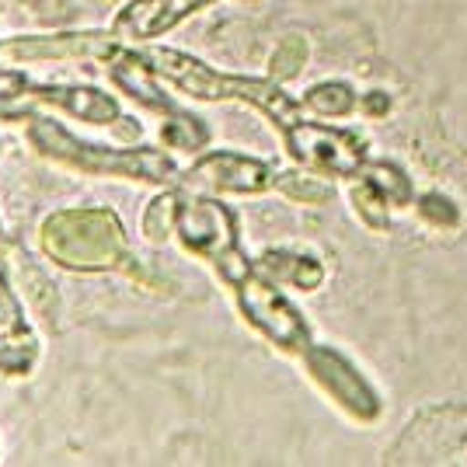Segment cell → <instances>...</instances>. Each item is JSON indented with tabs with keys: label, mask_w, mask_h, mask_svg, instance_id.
<instances>
[{
	"label": "cell",
	"mask_w": 467,
	"mask_h": 467,
	"mask_svg": "<svg viewBox=\"0 0 467 467\" xmlns=\"http://www.w3.org/2000/svg\"><path fill=\"white\" fill-rule=\"evenodd\" d=\"M32 98L46 101V105H57V109L84 119V122H98V126L119 119L116 98L98 91V88H39V91H32Z\"/></svg>",
	"instance_id": "4fadbf2b"
},
{
	"label": "cell",
	"mask_w": 467,
	"mask_h": 467,
	"mask_svg": "<svg viewBox=\"0 0 467 467\" xmlns=\"http://www.w3.org/2000/svg\"><path fill=\"white\" fill-rule=\"evenodd\" d=\"M119 46L105 32H74V36H42V39H11L0 46V63L21 59H101Z\"/></svg>",
	"instance_id": "9c48e42d"
},
{
	"label": "cell",
	"mask_w": 467,
	"mask_h": 467,
	"mask_svg": "<svg viewBox=\"0 0 467 467\" xmlns=\"http://www.w3.org/2000/svg\"><path fill=\"white\" fill-rule=\"evenodd\" d=\"M175 195L178 192H164L161 199H154L143 213V231L154 244H164L168 241V231H175Z\"/></svg>",
	"instance_id": "7402d4cb"
},
{
	"label": "cell",
	"mask_w": 467,
	"mask_h": 467,
	"mask_svg": "<svg viewBox=\"0 0 467 467\" xmlns=\"http://www.w3.org/2000/svg\"><path fill=\"white\" fill-rule=\"evenodd\" d=\"M275 171L269 161L237 154V150H213L199 157L192 168L182 175L185 189H210V192L234 195H262L275 189Z\"/></svg>",
	"instance_id": "ba28073f"
},
{
	"label": "cell",
	"mask_w": 467,
	"mask_h": 467,
	"mask_svg": "<svg viewBox=\"0 0 467 467\" xmlns=\"http://www.w3.org/2000/svg\"><path fill=\"white\" fill-rule=\"evenodd\" d=\"M161 140L175 150H202L206 140H210V126L202 119L175 109V112H168V122L161 126Z\"/></svg>",
	"instance_id": "d6986e66"
},
{
	"label": "cell",
	"mask_w": 467,
	"mask_h": 467,
	"mask_svg": "<svg viewBox=\"0 0 467 467\" xmlns=\"http://www.w3.org/2000/svg\"><path fill=\"white\" fill-rule=\"evenodd\" d=\"M175 231L178 241L192 254L206 258L227 286L254 269V262H248V254L241 252L237 216L220 199L192 192L175 195Z\"/></svg>",
	"instance_id": "277c9868"
},
{
	"label": "cell",
	"mask_w": 467,
	"mask_h": 467,
	"mask_svg": "<svg viewBox=\"0 0 467 467\" xmlns=\"http://www.w3.org/2000/svg\"><path fill=\"white\" fill-rule=\"evenodd\" d=\"M349 206H352V213L359 216V223H363L367 231H373V234H388L390 231V213H394V210H390L388 199L377 192V189H373L363 175L352 178Z\"/></svg>",
	"instance_id": "e0dca14e"
},
{
	"label": "cell",
	"mask_w": 467,
	"mask_h": 467,
	"mask_svg": "<svg viewBox=\"0 0 467 467\" xmlns=\"http://www.w3.org/2000/svg\"><path fill=\"white\" fill-rule=\"evenodd\" d=\"M7 269H11L15 286L28 293L32 307H36L42 317H49V321H53V314H57V290H53V283H49V279H46V275H42L39 269L28 262V254L15 248L11 262H7Z\"/></svg>",
	"instance_id": "2e32d148"
},
{
	"label": "cell",
	"mask_w": 467,
	"mask_h": 467,
	"mask_svg": "<svg viewBox=\"0 0 467 467\" xmlns=\"http://www.w3.org/2000/svg\"><path fill=\"white\" fill-rule=\"evenodd\" d=\"M359 112L367 119H380L390 112V95L388 91H367V95H359Z\"/></svg>",
	"instance_id": "cb8c5ba5"
},
{
	"label": "cell",
	"mask_w": 467,
	"mask_h": 467,
	"mask_svg": "<svg viewBox=\"0 0 467 467\" xmlns=\"http://www.w3.org/2000/svg\"><path fill=\"white\" fill-rule=\"evenodd\" d=\"M21 88H25V78H21V74L0 70V101H4V98H18Z\"/></svg>",
	"instance_id": "d4e9b609"
},
{
	"label": "cell",
	"mask_w": 467,
	"mask_h": 467,
	"mask_svg": "<svg viewBox=\"0 0 467 467\" xmlns=\"http://www.w3.org/2000/svg\"><path fill=\"white\" fill-rule=\"evenodd\" d=\"M254 265L273 283L290 286L296 293H314L325 283V265L314 254L296 252V248H269V252H262V258Z\"/></svg>",
	"instance_id": "8fae6325"
},
{
	"label": "cell",
	"mask_w": 467,
	"mask_h": 467,
	"mask_svg": "<svg viewBox=\"0 0 467 467\" xmlns=\"http://www.w3.org/2000/svg\"><path fill=\"white\" fill-rule=\"evenodd\" d=\"M359 175L367 178L373 189L388 199L390 210H409L411 202H415V185H411L409 171H405L401 164H394V161L370 157V161L363 164V171H359Z\"/></svg>",
	"instance_id": "9a60e30c"
},
{
	"label": "cell",
	"mask_w": 467,
	"mask_h": 467,
	"mask_svg": "<svg viewBox=\"0 0 467 467\" xmlns=\"http://www.w3.org/2000/svg\"><path fill=\"white\" fill-rule=\"evenodd\" d=\"M300 105L314 119H349L359 112V91L349 80H321L300 95Z\"/></svg>",
	"instance_id": "5bb4252c"
},
{
	"label": "cell",
	"mask_w": 467,
	"mask_h": 467,
	"mask_svg": "<svg viewBox=\"0 0 467 467\" xmlns=\"http://www.w3.org/2000/svg\"><path fill=\"white\" fill-rule=\"evenodd\" d=\"M304 373L311 377V384L335 409L342 411L346 419L359 422V426H373L384 415V398L380 390L373 388V380L352 363L346 352L328 342H311L307 349L300 352Z\"/></svg>",
	"instance_id": "8992f818"
},
{
	"label": "cell",
	"mask_w": 467,
	"mask_h": 467,
	"mask_svg": "<svg viewBox=\"0 0 467 467\" xmlns=\"http://www.w3.org/2000/svg\"><path fill=\"white\" fill-rule=\"evenodd\" d=\"M0 331H21V311L18 300L11 293V283L0 275Z\"/></svg>",
	"instance_id": "603a6c76"
},
{
	"label": "cell",
	"mask_w": 467,
	"mask_h": 467,
	"mask_svg": "<svg viewBox=\"0 0 467 467\" xmlns=\"http://www.w3.org/2000/svg\"><path fill=\"white\" fill-rule=\"evenodd\" d=\"M28 140L39 147V154L63 161L80 171H95V175L112 178H137V182H154L168 185L178 182L175 161L161 150H109V147H91L57 126L53 119H32L28 122Z\"/></svg>",
	"instance_id": "3957f363"
},
{
	"label": "cell",
	"mask_w": 467,
	"mask_h": 467,
	"mask_svg": "<svg viewBox=\"0 0 467 467\" xmlns=\"http://www.w3.org/2000/svg\"><path fill=\"white\" fill-rule=\"evenodd\" d=\"M206 4H213V0H133L116 15L112 32L133 42L161 39L164 32L175 28L178 21L202 11Z\"/></svg>",
	"instance_id": "30bf717a"
},
{
	"label": "cell",
	"mask_w": 467,
	"mask_h": 467,
	"mask_svg": "<svg viewBox=\"0 0 467 467\" xmlns=\"http://www.w3.org/2000/svg\"><path fill=\"white\" fill-rule=\"evenodd\" d=\"M411 210L415 216L429 223L432 231H453L457 223H461V206L443 192H422L415 195V202H411Z\"/></svg>",
	"instance_id": "ffe728a7"
},
{
	"label": "cell",
	"mask_w": 467,
	"mask_h": 467,
	"mask_svg": "<svg viewBox=\"0 0 467 467\" xmlns=\"http://www.w3.org/2000/svg\"><path fill=\"white\" fill-rule=\"evenodd\" d=\"M109 74L116 80L119 88L126 91V95L140 101V105H147V109H154V112H175L178 105L168 98V91L157 84V70L147 63V57H133V53H122V57L112 59V67H109Z\"/></svg>",
	"instance_id": "7c38bea8"
},
{
	"label": "cell",
	"mask_w": 467,
	"mask_h": 467,
	"mask_svg": "<svg viewBox=\"0 0 467 467\" xmlns=\"http://www.w3.org/2000/svg\"><path fill=\"white\" fill-rule=\"evenodd\" d=\"M283 143H286V154L300 168L325 178H349L352 182L363 171V164L370 161L367 140L359 133L342 130V126H328V122H311L307 116L293 122L283 133Z\"/></svg>",
	"instance_id": "52a82bcc"
},
{
	"label": "cell",
	"mask_w": 467,
	"mask_h": 467,
	"mask_svg": "<svg viewBox=\"0 0 467 467\" xmlns=\"http://www.w3.org/2000/svg\"><path fill=\"white\" fill-rule=\"evenodd\" d=\"M234 300L241 317L252 325L269 346H275L286 356H296L314 342V331L307 325V317L300 314V307L293 304L286 293L279 290V283H273L269 275L254 265L248 275H241L231 286Z\"/></svg>",
	"instance_id": "5b68a950"
},
{
	"label": "cell",
	"mask_w": 467,
	"mask_h": 467,
	"mask_svg": "<svg viewBox=\"0 0 467 467\" xmlns=\"http://www.w3.org/2000/svg\"><path fill=\"white\" fill-rule=\"evenodd\" d=\"M147 63L157 70V78L171 80L178 91L199 98V101H244V105H252L254 112H262L279 133H286L293 122L307 116L300 98L286 95V88L273 78L220 74L213 67H206L202 59L178 53V49H164V46H150Z\"/></svg>",
	"instance_id": "6da1fadb"
},
{
	"label": "cell",
	"mask_w": 467,
	"mask_h": 467,
	"mask_svg": "<svg viewBox=\"0 0 467 467\" xmlns=\"http://www.w3.org/2000/svg\"><path fill=\"white\" fill-rule=\"evenodd\" d=\"M304 63H307V42H304V36H290V39L279 42V49L269 59V78L279 80V84L300 78Z\"/></svg>",
	"instance_id": "44dd1931"
},
{
	"label": "cell",
	"mask_w": 467,
	"mask_h": 467,
	"mask_svg": "<svg viewBox=\"0 0 467 467\" xmlns=\"http://www.w3.org/2000/svg\"><path fill=\"white\" fill-rule=\"evenodd\" d=\"M39 237L42 252L70 273H105L126 254V231L112 210H57Z\"/></svg>",
	"instance_id": "7a4b0ae2"
},
{
	"label": "cell",
	"mask_w": 467,
	"mask_h": 467,
	"mask_svg": "<svg viewBox=\"0 0 467 467\" xmlns=\"http://www.w3.org/2000/svg\"><path fill=\"white\" fill-rule=\"evenodd\" d=\"M275 189L293 199V202H300V206H325L335 199V189H331V182H325V175H314V171H279L275 175Z\"/></svg>",
	"instance_id": "ac0fdd59"
}]
</instances>
